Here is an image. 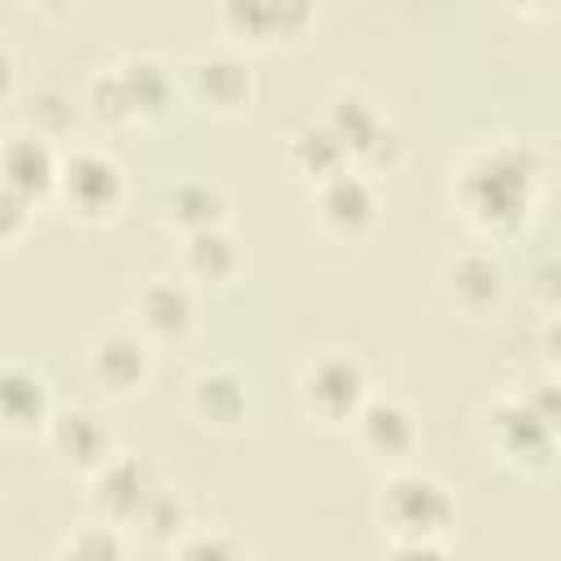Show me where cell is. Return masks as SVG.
Segmentation results:
<instances>
[{"mask_svg":"<svg viewBox=\"0 0 561 561\" xmlns=\"http://www.w3.org/2000/svg\"><path fill=\"white\" fill-rule=\"evenodd\" d=\"M57 206L79 224H110L127 206V171L110 149L66 145Z\"/></svg>","mask_w":561,"mask_h":561,"instance_id":"6","label":"cell"},{"mask_svg":"<svg viewBox=\"0 0 561 561\" xmlns=\"http://www.w3.org/2000/svg\"><path fill=\"white\" fill-rule=\"evenodd\" d=\"M180 101V70H171L158 53L131 48L105 66H96L83 83V110L105 127H145L162 123Z\"/></svg>","mask_w":561,"mask_h":561,"instance_id":"2","label":"cell"},{"mask_svg":"<svg viewBox=\"0 0 561 561\" xmlns=\"http://www.w3.org/2000/svg\"><path fill=\"white\" fill-rule=\"evenodd\" d=\"M131 324L149 342H184L197 329V289L180 272L145 276L131 294Z\"/></svg>","mask_w":561,"mask_h":561,"instance_id":"16","label":"cell"},{"mask_svg":"<svg viewBox=\"0 0 561 561\" xmlns=\"http://www.w3.org/2000/svg\"><path fill=\"white\" fill-rule=\"evenodd\" d=\"M44 561H127V530L92 517V522L66 530Z\"/></svg>","mask_w":561,"mask_h":561,"instance_id":"23","label":"cell"},{"mask_svg":"<svg viewBox=\"0 0 561 561\" xmlns=\"http://www.w3.org/2000/svg\"><path fill=\"white\" fill-rule=\"evenodd\" d=\"M35 215H39V210H35L31 202H22V197H13V193L0 188V241H4V245H18L22 232H26V224H31Z\"/></svg>","mask_w":561,"mask_h":561,"instance_id":"29","label":"cell"},{"mask_svg":"<svg viewBox=\"0 0 561 561\" xmlns=\"http://www.w3.org/2000/svg\"><path fill=\"white\" fill-rule=\"evenodd\" d=\"M61 158H66V149L57 140H48L31 127H13L0 149V188L31 202L35 210H44L57 202Z\"/></svg>","mask_w":561,"mask_h":561,"instance_id":"13","label":"cell"},{"mask_svg":"<svg viewBox=\"0 0 561 561\" xmlns=\"http://www.w3.org/2000/svg\"><path fill=\"white\" fill-rule=\"evenodd\" d=\"M486 447L495 451L500 465H508L517 473H543L561 451L557 434L539 421V412L526 403L522 390L500 394L491 403V412H486Z\"/></svg>","mask_w":561,"mask_h":561,"instance_id":"8","label":"cell"},{"mask_svg":"<svg viewBox=\"0 0 561 561\" xmlns=\"http://www.w3.org/2000/svg\"><path fill=\"white\" fill-rule=\"evenodd\" d=\"M522 394H526V403L539 412V421H543V425L557 434V443H561V377L548 373V377H539L535 386H526Z\"/></svg>","mask_w":561,"mask_h":561,"instance_id":"28","label":"cell"},{"mask_svg":"<svg viewBox=\"0 0 561 561\" xmlns=\"http://www.w3.org/2000/svg\"><path fill=\"white\" fill-rule=\"evenodd\" d=\"M386 561H460V552L447 539H416V543H390Z\"/></svg>","mask_w":561,"mask_h":561,"instance_id":"30","label":"cell"},{"mask_svg":"<svg viewBox=\"0 0 561 561\" xmlns=\"http://www.w3.org/2000/svg\"><path fill=\"white\" fill-rule=\"evenodd\" d=\"M438 285H443V298H447L451 311H460L469 320H482V316L500 311L508 276H504V263L495 259V250L469 245V250H451L443 259Z\"/></svg>","mask_w":561,"mask_h":561,"instance_id":"15","label":"cell"},{"mask_svg":"<svg viewBox=\"0 0 561 561\" xmlns=\"http://www.w3.org/2000/svg\"><path fill=\"white\" fill-rule=\"evenodd\" d=\"M377 522L390 535V543L451 539V530L460 522V500L438 473L408 465V469H394L381 478Z\"/></svg>","mask_w":561,"mask_h":561,"instance_id":"3","label":"cell"},{"mask_svg":"<svg viewBox=\"0 0 561 561\" xmlns=\"http://www.w3.org/2000/svg\"><path fill=\"white\" fill-rule=\"evenodd\" d=\"M0 416H4V430L18 438L48 434L57 408H53V390L39 368H31L22 359H9L0 368Z\"/></svg>","mask_w":561,"mask_h":561,"instance_id":"20","label":"cell"},{"mask_svg":"<svg viewBox=\"0 0 561 561\" xmlns=\"http://www.w3.org/2000/svg\"><path fill=\"white\" fill-rule=\"evenodd\" d=\"M48 447L53 456L79 473V478H92L96 469H105L123 447H118V434L110 430V421L83 403H70V408H57L53 425H48Z\"/></svg>","mask_w":561,"mask_h":561,"instance_id":"17","label":"cell"},{"mask_svg":"<svg viewBox=\"0 0 561 561\" xmlns=\"http://www.w3.org/2000/svg\"><path fill=\"white\" fill-rule=\"evenodd\" d=\"M162 473L153 460L136 456V451H118L105 469H96L88 478V508L96 522H110L118 530H131L140 526L149 500L162 491Z\"/></svg>","mask_w":561,"mask_h":561,"instance_id":"9","label":"cell"},{"mask_svg":"<svg viewBox=\"0 0 561 561\" xmlns=\"http://www.w3.org/2000/svg\"><path fill=\"white\" fill-rule=\"evenodd\" d=\"M311 219L333 241H359L381 219V188L373 175L346 167L311 188Z\"/></svg>","mask_w":561,"mask_h":561,"instance_id":"12","label":"cell"},{"mask_svg":"<svg viewBox=\"0 0 561 561\" xmlns=\"http://www.w3.org/2000/svg\"><path fill=\"white\" fill-rule=\"evenodd\" d=\"M535 346H539V359H543V368H548L552 377H561V311H557V316H543Z\"/></svg>","mask_w":561,"mask_h":561,"instance_id":"31","label":"cell"},{"mask_svg":"<svg viewBox=\"0 0 561 561\" xmlns=\"http://www.w3.org/2000/svg\"><path fill=\"white\" fill-rule=\"evenodd\" d=\"M351 434H355L359 456L368 465H377L381 473L408 469L421 451V421L399 394H373L364 403V412L355 416Z\"/></svg>","mask_w":561,"mask_h":561,"instance_id":"11","label":"cell"},{"mask_svg":"<svg viewBox=\"0 0 561 561\" xmlns=\"http://www.w3.org/2000/svg\"><path fill=\"white\" fill-rule=\"evenodd\" d=\"M75 118H79V105L70 101V92H61V88H35V96L26 105V127L31 131H39L48 140H66L70 127H75Z\"/></svg>","mask_w":561,"mask_h":561,"instance_id":"26","label":"cell"},{"mask_svg":"<svg viewBox=\"0 0 561 561\" xmlns=\"http://www.w3.org/2000/svg\"><path fill=\"white\" fill-rule=\"evenodd\" d=\"M167 552L171 561H254L250 543L224 526H188Z\"/></svg>","mask_w":561,"mask_h":561,"instance_id":"24","label":"cell"},{"mask_svg":"<svg viewBox=\"0 0 561 561\" xmlns=\"http://www.w3.org/2000/svg\"><path fill=\"white\" fill-rule=\"evenodd\" d=\"M526 289H530V298H535L548 316H557V311H561V254L535 259L530 272H526Z\"/></svg>","mask_w":561,"mask_h":561,"instance_id":"27","label":"cell"},{"mask_svg":"<svg viewBox=\"0 0 561 561\" xmlns=\"http://www.w3.org/2000/svg\"><path fill=\"white\" fill-rule=\"evenodd\" d=\"M188 412L219 434H237L250 421V381L232 364H206L188 377Z\"/></svg>","mask_w":561,"mask_h":561,"instance_id":"18","label":"cell"},{"mask_svg":"<svg viewBox=\"0 0 561 561\" xmlns=\"http://www.w3.org/2000/svg\"><path fill=\"white\" fill-rule=\"evenodd\" d=\"M153 215L180 237H193L206 228H228V193L215 180H175L158 193Z\"/></svg>","mask_w":561,"mask_h":561,"instance_id":"21","label":"cell"},{"mask_svg":"<svg viewBox=\"0 0 561 561\" xmlns=\"http://www.w3.org/2000/svg\"><path fill=\"white\" fill-rule=\"evenodd\" d=\"M224 39L232 48H272L298 39L316 22V4L307 0H228L215 13Z\"/></svg>","mask_w":561,"mask_h":561,"instance_id":"14","label":"cell"},{"mask_svg":"<svg viewBox=\"0 0 561 561\" xmlns=\"http://www.w3.org/2000/svg\"><path fill=\"white\" fill-rule=\"evenodd\" d=\"M188 526H197L193 513H188V500H184L175 486H162V491L149 500V508H145V517H140L136 530H145L149 539H158V543L171 548Z\"/></svg>","mask_w":561,"mask_h":561,"instance_id":"25","label":"cell"},{"mask_svg":"<svg viewBox=\"0 0 561 561\" xmlns=\"http://www.w3.org/2000/svg\"><path fill=\"white\" fill-rule=\"evenodd\" d=\"M241 267H245V245L232 228H206V232L180 237L175 272L193 289H224L241 276Z\"/></svg>","mask_w":561,"mask_h":561,"instance_id":"19","label":"cell"},{"mask_svg":"<svg viewBox=\"0 0 561 561\" xmlns=\"http://www.w3.org/2000/svg\"><path fill=\"white\" fill-rule=\"evenodd\" d=\"M180 88L202 110H210L219 118H237L254 105L259 79H254V66L241 48L219 44V48H197L180 61Z\"/></svg>","mask_w":561,"mask_h":561,"instance_id":"7","label":"cell"},{"mask_svg":"<svg viewBox=\"0 0 561 561\" xmlns=\"http://www.w3.org/2000/svg\"><path fill=\"white\" fill-rule=\"evenodd\" d=\"M83 364H88V377L101 394L131 399L153 377V342L136 324H110V329L92 333V342L83 351Z\"/></svg>","mask_w":561,"mask_h":561,"instance_id":"10","label":"cell"},{"mask_svg":"<svg viewBox=\"0 0 561 561\" xmlns=\"http://www.w3.org/2000/svg\"><path fill=\"white\" fill-rule=\"evenodd\" d=\"M373 394L377 390H373L368 364L351 351L311 355L298 377V403H302L307 421H316L324 430H351Z\"/></svg>","mask_w":561,"mask_h":561,"instance_id":"5","label":"cell"},{"mask_svg":"<svg viewBox=\"0 0 561 561\" xmlns=\"http://www.w3.org/2000/svg\"><path fill=\"white\" fill-rule=\"evenodd\" d=\"M548 193V158L539 145L500 136L456 158L447 197L460 219L486 241H513Z\"/></svg>","mask_w":561,"mask_h":561,"instance_id":"1","label":"cell"},{"mask_svg":"<svg viewBox=\"0 0 561 561\" xmlns=\"http://www.w3.org/2000/svg\"><path fill=\"white\" fill-rule=\"evenodd\" d=\"M285 162H289V171H294L307 188H316V184H324L329 175H337V171L351 167L342 140L333 136V127H329L324 118H307V123H298V127L285 136Z\"/></svg>","mask_w":561,"mask_h":561,"instance_id":"22","label":"cell"},{"mask_svg":"<svg viewBox=\"0 0 561 561\" xmlns=\"http://www.w3.org/2000/svg\"><path fill=\"white\" fill-rule=\"evenodd\" d=\"M320 118L333 127V136L342 140V149H346L355 171L377 180V175H390L403 162V131L377 105V96H368L359 83L333 88Z\"/></svg>","mask_w":561,"mask_h":561,"instance_id":"4","label":"cell"}]
</instances>
